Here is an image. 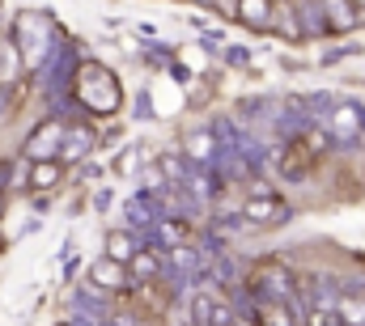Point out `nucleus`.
<instances>
[{
	"label": "nucleus",
	"mask_w": 365,
	"mask_h": 326,
	"mask_svg": "<svg viewBox=\"0 0 365 326\" xmlns=\"http://www.w3.org/2000/svg\"><path fill=\"white\" fill-rule=\"evenodd\" d=\"M90 284L93 288H102V293H123L128 284H132V271H128V263H115V258H98L90 267Z\"/></svg>",
	"instance_id": "obj_4"
},
{
	"label": "nucleus",
	"mask_w": 365,
	"mask_h": 326,
	"mask_svg": "<svg viewBox=\"0 0 365 326\" xmlns=\"http://www.w3.org/2000/svg\"><path fill=\"white\" fill-rule=\"evenodd\" d=\"M64 182V162L51 157V162H30V191H56Z\"/></svg>",
	"instance_id": "obj_6"
},
{
	"label": "nucleus",
	"mask_w": 365,
	"mask_h": 326,
	"mask_svg": "<svg viewBox=\"0 0 365 326\" xmlns=\"http://www.w3.org/2000/svg\"><path fill=\"white\" fill-rule=\"evenodd\" d=\"M319 9H323V21H327V34H349L353 26H361V9H357V0H319Z\"/></svg>",
	"instance_id": "obj_3"
},
{
	"label": "nucleus",
	"mask_w": 365,
	"mask_h": 326,
	"mask_svg": "<svg viewBox=\"0 0 365 326\" xmlns=\"http://www.w3.org/2000/svg\"><path fill=\"white\" fill-rule=\"evenodd\" d=\"M93 153V132L90 127H68L64 132V149H60V162H81V157H90Z\"/></svg>",
	"instance_id": "obj_7"
},
{
	"label": "nucleus",
	"mask_w": 365,
	"mask_h": 326,
	"mask_svg": "<svg viewBox=\"0 0 365 326\" xmlns=\"http://www.w3.org/2000/svg\"><path fill=\"white\" fill-rule=\"evenodd\" d=\"M187 233H191V225H187V221H182V225H175V221L166 225V238H170V242H182Z\"/></svg>",
	"instance_id": "obj_15"
},
{
	"label": "nucleus",
	"mask_w": 365,
	"mask_h": 326,
	"mask_svg": "<svg viewBox=\"0 0 365 326\" xmlns=\"http://www.w3.org/2000/svg\"><path fill=\"white\" fill-rule=\"evenodd\" d=\"M306 326H344V318L331 314V310H310L306 314Z\"/></svg>",
	"instance_id": "obj_13"
},
{
	"label": "nucleus",
	"mask_w": 365,
	"mask_h": 326,
	"mask_svg": "<svg viewBox=\"0 0 365 326\" xmlns=\"http://www.w3.org/2000/svg\"><path fill=\"white\" fill-rule=\"evenodd\" d=\"M191 4H204V9H208V4H217V0H191Z\"/></svg>",
	"instance_id": "obj_16"
},
{
	"label": "nucleus",
	"mask_w": 365,
	"mask_h": 326,
	"mask_svg": "<svg viewBox=\"0 0 365 326\" xmlns=\"http://www.w3.org/2000/svg\"><path fill=\"white\" fill-rule=\"evenodd\" d=\"M340 318H344V326H365V301L361 297H344L340 301Z\"/></svg>",
	"instance_id": "obj_12"
},
{
	"label": "nucleus",
	"mask_w": 365,
	"mask_h": 326,
	"mask_svg": "<svg viewBox=\"0 0 365 326\" xmlns=\"http://www.w3.org/2000/svg\"><path fill=\"white\" fill-rule=\"evenodd\" d=\"M64 132H68V123H60V119L43 123V127L26 140V157H30V162H51V157H60V149H64Z\"/></svg>",
	"instance_id": "obj_2"
},
{
	"label": "nucleus",
	"mask_w": 365,
	"mask_h": 326,
	"mask_svg": "<svg viewBox=\"0 0 365 326\" xmlns=\"http://www.w3.org/2000/svg\"><path fill=\"white\" fill-rule=\"evenodd\" d=\"M128 271H132V280H153L162 271V254L158 250H136V258L128 263Z\"/></svg>",
	"instance_id": "obj_10"
},
{
	"label": "nucleus",
	"mask_w": 365,
	"mask_h": 326,
	"mask_svg": "<svg viewBox=\"0 0 365 326\" xmlns=\"http://www.w3.org/2000/svg\"><path fill=\"white\" fill-rule=\"evenodd\" d=\"M136 250H140V246L132 242V233H128V229L106 233V258H115V263H132V258H136Z\"/></svg>",
	"instance_id": "obj_9"
},
{
	"label": "nucleus",
	"mask_w": 365,
	"mask_h": 326,
	"mask_svg": "<svg viewBox=\"0 0 365 326\" xmlns=\"http://www.w3.org/2000/svg\"><path fill=\"white\" fill-rule=\"evenodd\" d=\"M242 216L251 221V225H280V221H289V204L276 195L272 186H255V195H247V204H242Z\"/></svg>",
	"instance_id": "obj_1"
},
{
	"label": "nucleus",
	"mask_w": 365,
	"mask_h": 326,
	"mask_svg": "<svg viewBox=\"0 0 365 326\" xmlns=\"http://www.w3.org/2000/svg\"><path fill=\"white\" fill-rule=\"evenodd\" d=\"M259 326H293V314H289L284 305L264 301V305H259Z\"/></svg>",
	"instance_id": "obj_11"
},
{
	"label": "nucleus",
	"mask_w": 365,
	"mask_h": 326,
	"mask_svg": "<svg viewBox=\"0 0 365 326\" xmlns=\"http://www.w3.org/2000/svg\"><path fill=\"white\" fill-rule=\"evenodd\" d=\"M208 144H212V136H208V132H200V136H191V140H187V153H191V157H208Z\"/></svg>",
	"instance_id": "obj_14"
},
{
	"label": "nucleus",
	"mask_w": 365,
	"mask_h": 326,
	"mask_svg": "<svg viewBox=\"0 0 365 326\" xmlns=\"http://www.w3.org/2000/svg\"><path fill=\"white\" fill-rule=\"evenodd\" d=\"M230 326H247V322H242V318H234V322H230Z\"/></svg>",
	"instance_id": "obj_17"
},
{
	"label": "nucleus",
	"mask_w": 365,
	"mask_h": 326,
	"mask_svg": "<svg viewBox=\"0 0 365 326\" xmlns=\"http://www.w3.org/2000/svg\"><path fill=\"white\" fill-rule=\"evenodd\" d=\"M234 17H238L247 30H272L276 0H234Z\"/></svg>",
	"instance_id": "obj_5"
},
{
	"label": "nucleus",
	"mask_w": 365,
	"mask_h": 326,
	"mask_svg": "<svg viewBox=\"0 0 365 326\" xmlns=\"http://www.w3.org/2000/svg\"><path fill=\"white\" fill-rule=\"evenodd\" d=\"M327 132H331L336 140L357 136V132H361V110H357V106H336L331 119H327Z\"/></svg>",
	"instance_id": "obj_8"
},
{
	"label": "nucleus",
	"mask_w": 365,
	"mask_h": 326,
	"mask_svg": "<svg viewBox=\"0 0 365 326\" xmlns=\"http://www.w3.org/2000/svg\"><path fill=\"white\" fill-rule=\"evenodd\" d=\"M0 208H4V204H0Z\"/></svg>",
	"instance_id": "obj_19"
},
{
	"label": "nucleus",
	"mask_w": 365,
	"mask_h": 326,
	"mask_svg": "<svg viewBox=\"0 0 365 326\" xmlns=\"http://www.w3.org/2000/svg\"><path fill=\"white\" fill-rule=\"evenodd\" d=\"M357 9H361V17H365V0H357Z\"/></svg>",
	"instance_id": "obj_18"
}]
</instances>
